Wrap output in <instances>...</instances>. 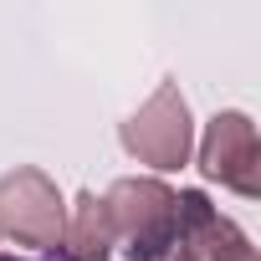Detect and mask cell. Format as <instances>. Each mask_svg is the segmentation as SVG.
<instances>
[{
	"label": "cell",
	"instance_id": "cell-3",
	"mask_svg": "<svg viewBox=\"0 0 261 261\" xmlns=\"http://www.w3.org/2000/svg\"><path fill=\"white\" fill-rule=\"evenodd\" d=\"M62 230H67V205L41 169H16L0 179V236H11L16 246L57 251Z\"/></svg>",
	"mask_w": 261,
	"mask_h": 261
},
{
	"label": "cell",
	"instance_id": "cell-5",
	"mask_svg": "<svg viewBox=\"0 0 261 261\" xmlns=\"http://www.w3.org/2000/svg\"><path fill=\"white\" fill-rule=\"evenodd\" d=\"M174 215H179V241L174 246H190L200 261H256V246L246 241V230L236 220L215 215V205L200 190L174 195Z\"/></svg>",
	"mask_w": 261,
	"mask_h": 261
},
{
	"label": "cell",
	"instance_id": "cell-7",
	"mask_svg": "<svg viewBox=\"0 0 261 261\" xmlns=\"http://www.w3.org/2000/svg\"><path fill=\"white\" fill-rule=\"evenodd\" d=\"M164 261H200V256H195V251H190V246H174V251H169V256H164Z\"/></svg>",
	"mask_w": 261,
	"mask_h": 261
},
{
	"label": "cell",
	"instance_id": "cell-2",
	"mask_svg": "<svg viewBox=\"0 0 261 261\" xmlns=\"http://www.w3.org/2000/svg\"><path fill=\"white\" fill-rule=\"evenodd\" d=\"M123 149L149 169H185L190 149H195V123H190V102L174 82H164L134 118L123 123Z\"/></svg>",
	"mask_w": 261,
	"mask_h": 261
},
{
	"label": "cell",
	"instance_id": "cell-6",
	"mask_svg": "<svg viewBox=\"0 0 261 261\" xmlns=\"http://www.w3.org/2000/svg\"><path fill=\"white\" fill-rule=\"evenodd\" d=\"M57 251H62L67 261H108V256H113V220H108V210H102V200H97L92 190L77 195Z\"/></svg>",
	"mask_w": 261,
	"mask_h": 261
},
{
	"label": "cell",
	"instance_id": "cell-8",
	"mask_svg": "<svg viewBox=\"0 0 261 261\" xmlns=\"http://www.w3.org/2000/svg\"><path fill=\"white\" fill-rule=\"evenodd\" d=\"M0 261H16V256H0Z\"/></svg>",
	"mask_w": 261,
	"mask_h": 261
},
{
	"label": "cell",
	"instance_id": "cell-1",
	"mask_svg": "<svg viewBox=\"0 0 261 261\" xmlns=\"http://www.w3.org/2000/svg\"><path fill=\"white\" fill-rule=\"evenodd\" d=\"M102 210L113 220V236H123L128 261H164L179 241L174 190L164 179H118L102 195Z\"/></svg>",
	"mask_w": 261,
	"mask_h": 261
},
{
	"label": "cell",
	"instance_id": "cell-4",
	"mask_svg": "<svg viewBox=\"0 0 261 261\" xmlns=\"http://www.w3.org/2000/svg\"><path fill=\"white\" fill-rule=\"evenodd\" d=\"M200 174L230 185L236 195H261V139L246 113H215L200 144Z\"/></svg>",
	"mask_w": 261,
	"mask_h": 261
}]
</instances>
